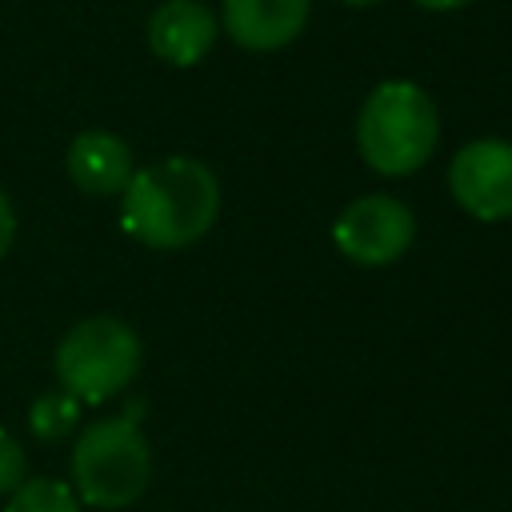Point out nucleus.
I'll list each match as a JSON object with an SVG mask.
<instances>
[{"mask_svg": "<svg viewBox=\"0 0 512 512\" xmlns=\"http://www.w3.org/2000/svg\"><path fill=\"white\" fill-rule=\"evenodd\" d=\"M312 0H224L220 24L244 52L288 48L308 24Z\"/></svg>", "mask_w": 512, "mask_h": 512, "instance_id": "nucleus-8", "label": "nucleus"}, {"mask_svg": "<svg viewBox=\"0 0 512 512\" xmlns=\"http://www.w3.org/2000/svg\"><path fill=\"white\" fill-rule=\"evenodd\" d=\"M220 216V180L196 156H164L132 172L120 192V228L160 252H176L212 232Z\"/></svg>", "mask_w": 512, "mask_h": 512, "instance_id": "nucleus-1", "label": "nucleus"}, {"mask_svg": "<svg viewBox=\"0 0 512 512\" xmlns=\"http://www.w3.org/2000/svg\"><path fill=\"white\" fill-rule=\"evenodd\" d=\"M152 444L128 416H100L80 428L68 456V484L88 508L120 512L148 492Z\"/></svg>", "mask_w": 512, "mask_h": 512, "instance_id": "nucleus-3", "label": "nucleus"}, {"mask_svg": "<svg viewBox=\"0 0 512 512\" xmlns=\"http://www.w3.org/2000/svg\"><path fill=\"white\" fill-rule=\"evenodd\" d=\"M4 512H84V504L68 480L28 476L16 492L4 496Z\"/></svg>", "mask_w": 512, "mask_h": 512, "instance_id": "nucleus-11", "label": "nucleus"}, {"mask_svg": "<svg viewBox=\"0 0 512 512\" xmlns=\"http://www.w3.org/2000/svg\"><path fill=\"white\" fill-rule=\"evenodd\" d=\"M412 240H416V216L404 200L388 192L356 196L332 220V244L340 248V256H348L360 268L396 264L412 248Z\"/></svg>", "mask_w": 512, "mask_h": 512, "instance_id": "nucleus-5", "label": "nucleus"}, {"mask_svg": "<svg viewBox=\"0 0 512 512\" xmlns=\"http://www.w3.org/2000/svg\"><path fill=\"white\" fill-rule=\"evenodd\" d=\"M340 4H356V8H364V4H380V0H340Z\"/></svg>", "mask_w": 512, "mask_h": 512, "instance_id": "nucleus-15", "label": "nucleus"}, {"mask_svg": "<svg viewBox=\"0 0 512 512\" xmlns=\"http://www.w3.org/2000/svg\"><path fill=\"white\" fill-rule=\"evenodd\" d=\"M448 192L480 224L512 220V140L480 136L460 144L448 164Z\"/></svg>", "mask_w": 512, "mask_h": 512, "instance_id": "nucleus-6", "label": "nucleus"}, {"mask_svg": "<svg viewBox=\"0 0 512 512\" xmlns=\"http://www.w3.org/2000/svg\"><path fill=\"white\" fill-rule=\"evenodd\" d=\"M140 364L144 344L136 328L108 312L76 320L52 352L56 388L72 392L80 404H108L140 376Z\"/></svg>", "mask_w": 512, "mask_h": 512, "instance_id": "nucleus-4", "label": "nucleus"}, {"mask_svg": "<svg viewBox=\"0 0 512 512\" xmlns=\"http://www.w3.org/2000/svg\"><path fill=\"white\" fill-rule=\"evenodd\" d=\"M80 400L64 388H48L28 404V428L36 440H64L80 424Z\"/></svg>", "mask_w": 512, "mask_h": 512, "instance_id": "nucleus-10", "label": "nucleus"}, {"mask_svg": "<svg viewBox=\"0 0 512 512\" xmlns=\"http://www.w3.org/2000/svg\"><path fill=\"white\" fill-rule=\"evenodd\" d=\"M412 4H420L428 12H456V8H468L472 0H412Z\"/></svg>", "mask_w": 512, "mask_h": 512, "instance_id": "nucleus-14", "label": "nucleus"}, {"mask_svg": "<svg viewBox=\"0 0 512 512\" xmlns=\"http://www.w3.org/2000/svg\"><path fill=\"white\" fill-rule=\"evenodd\" d=\"M64 168H68V180L84 196H120L136 172V160H132L128 140H120L116 132H104V128H88V132L72 136Z\"/></svg>", "mask_w": 512, "mask_h": 512, "instance_id": "nucleus-9", "label": "nucleus"}, {"mask_svg": "<svg viewBox=\"0 0 512 512\" xmlns=\"http://www.w3.org/2000/svg\"><path fill=\"white\" fill-rule=\"evenodd\" d=\"M440 144V112L416 80H380L356 112L360 160L380 176H412Z\"/></svg>", "mask_w": 512, "mask_h": 512, "instance_id": "nucleus-2", "label": "nucleus"}, {"mask_svg": "<svg viewBox=\"0 0 512 512\" xmlns=\"http://www.w3.org/2000/svg\"><path fill=\"white\" fill-rule=\"evenodd\" d=\"M28 480V456L16 444V436L8 428H0V496L16 492Z\"/></svg>", "mask_w": 512, "mask_h": 512, "instance_id": "nucleus-12", "label": "nucleus"}, {"mask_svg": "<svg viewBox=\"0 0 512 512\" xmlns=\"http://www.w3.org/2000/svg\"><path fill=\"white\" fill-rule=\"evenodd\" d=\"M216 36H220V20L200 0H164L148 16V48L172 68L200 64L212 52Z\"/></svg>", "mask_w": 512, "mask_h": 512, "instance_id": "nucleus-7", "label": "nucleus"}, {"mask_svg": "<svg viewBox=\"0 0 512 512\" xmlns=\"http://www.w3.org/2000/svg\"><path fill=\"white\" fill-rule=\"evenodd\" d=\"M12 244H16V208H12L8 192L0 188V260L8 256Z\"/></svg>", "mask_w": 512, "mask_h": 512, "instance_id": "nucleus-13", "label": "nucleus"}]
</instances>
